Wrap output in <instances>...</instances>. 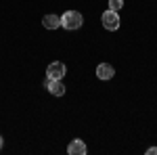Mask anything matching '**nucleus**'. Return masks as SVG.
Segmentation results:
<instances>
[{"mask_svg": "<svg viewBox=\"0 0 157 155\" xmlns=\"http://www.w3.org/2000/svg\"><path fill=\"white\" fill-rule=\"evenodd\" d=\"M82 23H84V17L80 11H67L61 17V27L65 29H80Z\"/></svg>", "mask_w": 157, "mask_h": 155, "instance_id": "f257e3e1", "label": "nucleus"}, {"mask_svg": "<svg viewBox=\"0 0 157 155\" xmlns=\"http://www.w3.org/2000/svg\"><path fill=\"white\" fill-rule=\"evenodd\" d=\"M67 73V67L63 61H52L48 67H46V78L48 80H63Z\"/></svg>", "mask_w": 157, "mask_h": 155, "instance_id": "f03ea898", "label": "nucleus"}, {"mask_svg": "<svg viewBox=\"0 0 157 155\" xmlns=\"http://www.w3.org/2000/svg\"><path fill=\"white\" fill-rule=\"evenodd\" d=\"M103 27L105 29H109V32H115L117 27H120V15H117V11H111V9H107V11L103 13Z\"/></svg>", "mask_w": 157, "mask_h": 155, "instance_id": "7ed1b4c3", "label": "nucleus"}, {"mask_svg": "<svg viewBox=\"0 0 157 155\" xmlns=\"http://www.w3.org/2000/svg\"><path fill=\"white\" fill-rule=\"evenodd\" d=\"M115 76V69H113V65H109V63H101L97 67V78L98 80H111Z\"/></svg>", "mask_w": 157, "mask_h": 155, "instance_id": "20e7f679", "label": "nucleus"}, {"mask_svg": "<svg viewBox=\"0 0 157 155\" xmlns=\"http://www.w3.org/2000/svg\"><path fill=\"white\" fill-rule=\"evenodd\" d=\"M86 145L84 141H80V138H73L71 143H69V147H67V153L69 155H86Z\"/></svg>", "mask_w": 157, "mask_h": 155, "instance_id": "39448f33", "label": "nucleus"}, {"mask_svg": "<svg viewBox=\"0 0 157 155\" xmlns=\"http://www.w3.org/2000/svg\"><path fill=\"white\" fill-rule=\"evenodd\" d=\"M46 88H48L50 95H55V96H63L65 95V84L61 82V80H48Z\"/></svg>", "mask_w": 157, "mask_h": 155, "instance_id": "423d86ee", "label": "nucleus"}, {"mask_svg": "<svg viewBox=\"0 0 157 155\" xmlns=\"http://www.w3.org/2000/svg\"><path fill=\"white\" fill-rule=\"evenodd\" d=\"M42 25L46 27V29H57V27H61V17H57V15H44V19H42Z\"/></svg>", "mask_w": 157, "mask_h": 155, "instance_id": "0eeeda50", "label": "nucleus"}, {"mask_svg": "<svg viewBox=\"0 0 157 155\" xmlns=\"http://www.w3.org/2000/svg\"><path fill=\"white\" fill-rule=\"evenodd\" d=\"M121 6H124V0H109V9H111V11H117V13H120Z\"/></svg>", "mask_w": 157, "mask_h": 155, "instance_id": "6e6552de", "label": "nucleus"}, {"mask_svg": "<svg viewBox=\"0 0 157 155\" xmlns=\"http://www.w3.org/2000/svg\"><path fill=\"white\" fill-rule=\"evenodd\" d=\"M147 155H157V147H151V149H147Z\"/></svg>", "mask_w": 157, "mask_h": 155, "instance_id": "1a4fd4ad", "label": "nucleus"}, {"mask_svg": "<svg viewBox=\"0 0 157 155\" xmlns=\"http://www.w3.org/2000/svg\"><path fill=\"white\" fill-rule=\"evenodd\" d=\"M0 149H2V136H0Z\"/></svg>", "mask_w": 157, "mask_h": 155, "instance_id": "9d476101", "label": "nucleus"}]
</instances>
